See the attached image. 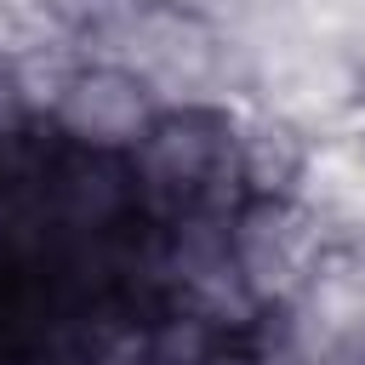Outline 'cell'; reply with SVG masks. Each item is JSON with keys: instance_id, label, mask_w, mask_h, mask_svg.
I'll return each instance as SVG.
<instances>
[{"instance_id": "cell-1", "label": "cell", "mask_w": 365, "mask_h": 365, "mask_svg": "<svg viewBox=\"0 0 365 365\" xmlns=\"http://www.w3.org/2000/svg\"><path fill=\"white\" fill-rule=\"evenodd\" d=\"M91 63L131 68L160 108H240L251 97V63L228 29L200 11L137 0L114 23L80 40Z\"/></svg>"}, {"instance_id": "cell-2", "label": "cell", "mask_w": 365, "mask_h": 365, "mask_svg": "<svg viewBox=\"0 0 365 365\" xmlns=\"http://www.w3.org/2000/svg\"><path fill=\"white\" fill-rule=\"evenodd\" d=\"M143 222L234 217L245 205L234 108H160L148 137L125 154Z\"/></svg>"}, {"instance_id": "cell-3", "label": "cell", "mask_w": 365, "mask_h": 365, "mask_svg": "<svg viewBox=\"0 0 365 365\" xmlns=\"http://www.w3.org/2000/svg\"><path fill=\"white\" fill-rule=\"evenodd\" d=\"M331 222L302 205L297 194L285 200H245L228 222V251L234 268L245 279V291L257 297V308H285L302 297V285L314 279L319 257L331 251Z\"/></svg>"}, {"instance_id": "cell-4", "label": "cell", "mask_w": 365, "mask_h": 365, "mask_svg": "<svg viewBox=\"0 0 365 365\" xmlns=\"http://www.w3.org/2000/svg\"><path fill=\"white\" fill-rule=\"evenodd\" d=\"M160 120V103H154V91L131 74V68H120V63H80V74L68 80V91H63V103H57V114H51V125H57V137L68 143V148H86V154H108V160H125L143 137H148V125Z\"/></svg>"}, {"instance_id": "cell-5", "label": "cell", "mask_w": 365, "mask_h": 365, "mask_svg": "<svg viewBox=\"0 0 365 365\" xmlns=\"http://www.w3.org/2000/svg\"><path fill=\"white\" fill-rule=\"evenodd\" d=\"M234 148H240L245 200H285V194L302 188L314 137L297 131L291 120L257 108V103H240V108H234Z\"/></svg>"}, {"instance_id": "cell-6", "label": "cell", "mask_w": 365, "mask_h": 365, "mask_svg": "<svg viewBox=\"0 0 365 365\" xmlns=\"http://www.w3.org/2000/svg\"><path fill=\"white\" fill-rule=\"evenodd\" d=\"M245 348L228 325H217L200 308H154L148 314V359L154 365H228Z\"/></svg>"}, {"instance_id": "cell-7", "label": "cell", "mask_w": 365, "mask_h": 365, "mask_svg": "<svg viewBox=\"0 0 365 365\" xmlns=\"http://www.w3.org/2000/svg\"><path fill=\"white\" fill-rule=\"evenodd\" d=\"M336 131H348V137H365V97H359V103L348 108V120H342Z\"/></svg>"}]
</instances>
